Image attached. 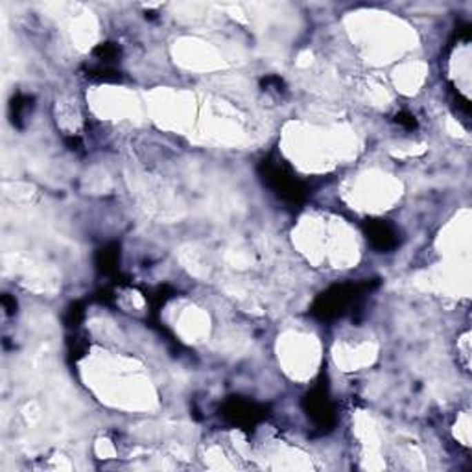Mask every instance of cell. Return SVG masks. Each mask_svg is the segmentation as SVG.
I'll return each mask as SVG.
<instances>
[{"mask_svg": "<svg viewBox=\"0 0 472 472\" xmlns=\"http://www.w3.org/2000/svg\"><path fill=\"white\" fill-rule=\"evenodd\" d=\"M367 235L371 238V242L380 249H389L397 244V238H395L397 235H395V230L391 229L388 224H384V222H375V224L369 225Z\"/></svg>", "mask_w": 472, "mask_h": 472, "instance_id": "cell-1", "label": "cell"}]
</instances>
